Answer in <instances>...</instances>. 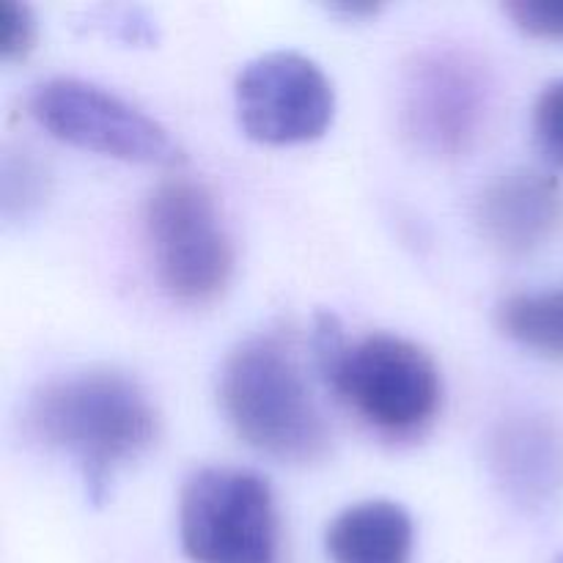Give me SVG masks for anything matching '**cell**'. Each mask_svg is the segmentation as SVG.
Wrapping results in <instances>:
<instances>
[{"mask_svg":"<svg viewBox=\"0 0 563 563\" xmlns=\"http://www.w3.org/2000/svg\"><path fill=\"white\" fill-rule=\"evenodd\" d=\"M143 231L170 297L209 302L229 286L234 247L207 185L187 176L159 181L143 203Z\"/></svg>","mask_w":563,"mask_h":563,"instance_id":"4","label":"cell"},{"mask_svg":"<svg viewBox=\"0 0 563 563\" xmlns=\"http://www.w3.org/2000/svg\"><path fill=\"white\" fill-rule=\"evenodd\" d=\"M36 42V20L31 9L16 0H0V55L22 58Z\"/></svg>","mask_w":563,"mask_h":563,"instance_id":"15","label":"cell"},{"mask_svg":"<svg viewBox=\"0 0 563 563\" xmlns=\"http://www.w3.org/2000/svg\"><path fill=\"white\" fill-rule=\"evenodd\" d=\"M493 80L482 60L460 47L418 55L401 80V126L421 152L454 157L487 126Z\"/></svg>","mask_w":563,"mask_h":563,"instance_id":"6","label":"cell"},{"mask_svg":"<svg viewBox=\"0 0 563 563\" xmlns=\"http://www.w3.org/2000/svg\"><path fill=\"white\" fill-rule=\"evenodd\" d=\"M25 427L33 440L75 460L99 500L113 473L154 443L159 418L137 379L88 368L44 383L27 401Z\"/></svg>","mask_w":563,"mask_h":563,"instance_id":"1","label":"cell"},{"mask_svg":"<svg viewBox=\"0 0 563 563\" xmlns=\"http://www.w3.org/2000/svg\"><path fill=\"white\" fill-rule=\"evenodd\" d=\"M412 520L394 500H363L328 526L324 548L333 563H410Z\"/></svg>","mask_w":563,"mask_h":563,"instance_id":"11","label":"cell"},{"mask_svg":"<svg viewBox=\"0 0 563 563\" xmlns=\"http://www.w3.org/2000/svg\"><path fill=\"white\" fill-rule=\"evenodd\" d=\"M220 405L234 432L280 462H317L330 432L295 352L278 335H251L220 368Z\"/></svg>","mask_w":563,"mask_h":563,"instance_id":"2","label":"cell"},{"mask_svg":"<svg viewBox=\"0 0 563 563\" xmlns=\"http://www.w3.org/2000/svg\"><path fill=\"white\" fill-rule=\"evenodd\" d=\"M27 108L49 135L80 148L132 163H176L181 154L146 110L80 77L42 80L33 86Z\"/></svg>","mask_w":563,"mask_h":563,"instance_id":"7","label":"cell"},{"mask_svg":"<svg viewBox=\"0 0 563 563\" xmlns=\"http://www.w3.org/2000/svg\"><path fill=\"white\" fill-rule=\"evenodd\" d=\"M504 9L528 36L563 42V0H509Z\"/></svg>","mask_w":563,"mask_h":563,"instance_id":"14","label":"cell"},{"mask_svg":"<svg viewBox=\"0 0 563 563\" xmlns=\"http://www.w3.org/2000/svg\"><path fill=\"white\" fill-rule=\"evenodd\" d=\"M489 462L506 495L528 509L550 506L563 493V432L548 418L520 416L500 423Z\"/></svg>","mask_w":563,"mask_h":563,"instance_id":"10","label":"cell"},{"mask_svg":"<svg viewBox=\"0 0 563 563\" xmlns=\"http://www.w3.org/2000/svg\"><path fill=\"white\" fill-rule=\"evenodd\" d=\"M242 130L262 143H302L333 121L335 91L322 66L295 49H273L240 71L234 82Z\"/></svg>","mask_w":563,"mask_h":563,"instance_id":"8","label":"cell"},{"mask_svg":"<svg viewBox=\"0 0 563 563\" xmlns=\"http://www.w3.org/2000/svg\"><path fill=\"white\" fill-rule=\"evenodd\" d=\"M322 374L339 399L368 427L390 438L423 432L443 399L434 357L405 335H363L355 344H346Z\"/></svg>","mask_w":563,"mask_h":563,"instance_id":"3","label":"cell"},{"mask_svg":"<svg viewBox=\"0 0 563 563\" xmlns=\"http://www.w3.org/2000/svg\"><path fill=\"white\" fill-rule=\"evenodd\" d=\"M533 135L544 157L563 165V77L539 93L533 104Z\"/></svg>","mask_w":563,"mask_h":563,"instance_id":"13","label":"cell"},{"mask_svg":"<svg viewBox=\"0 0 563 563\" xmlns=\"http://www.w3.org/2000/svg\"><path fill=\"white\" fill-rule=\"evenodd\" d=\"M476 223L495 251L511 258L528 256L561 231V181L537 168L506 170L478 196Z\"/></svg>","mask_w":563,"mask_h":563,"instance_id":"9","label":"cell"},{"mask_svg":"<svg viewBox=\"0 0 563 563\" xmlns=\"http://www.w3.org/2000/svg\"><path fill=\"white\" fill-rule=\"evenodd\" d=\"M377 9H379L377 3H344V5H339V11H344V14H352V16L374 14Z\"/></svg>","mask_w":563,"mask_h":563,"instance_id":"16","label":"cell"},{"mask_svg":"<svg viewBox=\"0 0 563 563\" xmlns=\"http://www.w3.org/2000/svg\"><path fill=\"white\" fill-rule=\"evenodd\" d=\"M495 319L517 344L563 361V286L506 297L500 300Z\"/></svg>","mask_w":563,"mask_h":563,"instance_id":"12","label":"cell"},{"mask_svg":"<svg viewBox=\"0 0 563 563\" xmlns=\"http://www.w3.org/2000/svg\"><path fill=\"white\" fill-rule=\"evenodd\" d=\"M179 533L196 563H273L278 550L273 489L253 471L201 467L181 487Z\"/></svg>","mask_w":563,"mask_h":563,"instance_id":"5","label":"cell"}]
</instances>
